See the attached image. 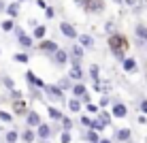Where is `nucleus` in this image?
Instances as JSON below:
<instances>
[{
  "label": "nucleus",
  "instance_id": "f257e3e1",
  "mask_svg": "<svg viewBox=\"0 0 147 143\" xmlns=\"http://www.w3.org/2000/svg\"><path fill=\"white\" fill-rule=\"evenodd\" d=\"M107 45H109L111 54H113V58H115V60H119V62L126 58V52L130 49V41H128V37H126V34H121V32H113V34H109Z\"/></svg>",
  "mask_w": 147,
  "mask_h": 143
},
{
  "label": "nucleus",
  "instance_id": "f03ea898",
  "mask_svg": "<svg viewBox=\"0 0 147 143\" xmlns=\"http://www.w3.org/2000/svg\"><path fill=\"white\" fill-rule=\"evenodd\" d=\"M43 96H47V98L51 100V105H55V103H64V100H66V92H62L55 83H45Z\"/></svg>",
  "mask_w": 147,
  "mask_h": 143
},
{
  "label": "nucleus",
  "instance_id": "7ed1b4c3",
  "mask_svg": "<svg viewBox=\"0 0 147 143\" xmlns=\"http://www.w3.org/2000/svg\"><path fill=\"white\" fill-rule=\"evenodd\" d=\"M70 96H75V98H79L81 103H92L90 100V90H88V85L83 83V81H79V83H73L70 85Z\"/></svg>",
  "mask_w": 147,
  "mask_h": 143
},
{
  "label": "nucleus",
  "instance_id": "20e7f679",
  "mask_svg": "<svg viewBox=\"0 0 147 143\" xmlns=\"http://www.w3.org/2000/svg\"><path fill=\"white\" fill-rule=\"evenodd\" d=\"M111 117L113 120H124V117H128V107L126 103H121V100H115L113 105H111Z\"/></svg>",
  "mask_w": 147,
  "mask_h": 143
},
{
  "label": "nucleus",
  "instance_id": "39448f33",
  "mask_svg": "<svg viewBox=\"0 0 147 143\" xmlns=\"http://www.w3.org/2000/svg\"><path fill=\"white\" fill-rule=\"evenodd\" d=\"M51 62L55 68H64V66H68V52L62 47H58V52L51 56Z\"/></svg>",
  "mask_w": 147,
  "mask_h": 143
},
{
  "label": "nucleus",
  "instance_id": "423d86ee",
  "mask_svg": "<svg viewBox=\"0 0 147 143\" xmlns=\"http://www.w3.org/2000/svg\"><path fill=\"white\" fill-rule=\"evenodd\" d=\"M36 49H38L40 54H45V56H49V58H51V56L58 52V43H55V41H49V39H43V41L36 45Z\"/></svg>",
  "mask_w": 147,
  "mask_h": 143
},
{
  "label": "nucleus",
  "instance_id": "0eeeda50",
  "mask_svg": "<svg viewBox=\"0 0 147 143\" xmlns=\"http://www.w3.org/2000/svg\"><path fill=\"white\" fill-rule=\"evenodd\" d=\"M83 9L92 15H100L105 11V0H85L83 2Z\"/></svg>",
  "mask_w": 147,
  "mask_h": 143
},
{
  "label": "nucleus",
  "instance_id": "6e6552de",
  "mask_svg": "<svg viewBox=\"0 0 147 143\" xmlns=\"http://www.w3.org/2000/svg\"><path fill=\"white\" fill-rule=\"evenodd\" d=\"M34 135H36V139L40 141H47V139H51V124H47V122H40V124L34 128Z\"/></svg>",
  "mask_w": 147,
  "mask_h": 143
},
{
  "label": "nucleus",
  "instance_id": "1a4fd4ad",
  "mask_svg": "<svg viewBox=\"0 0 147 143\" xmlns=\"http://www.w3.org/2000/svg\"><path fill=\"white\" fill-rule=\"evenodd\" d=\"M28 109H30V107H28V103H26V100H13V103H11V113H13V117H24V115H26L28 113Z\"/></svg>",
  "mask_w": 147,
  "mask_h": 143
},
{
  "label": "nucleus",
  "instance_id": "9d476101",
  "mask_svg": "<svg viewBox=\"0 0 147 143\" xmlns=\"http://www.w3.org/2000/svg\"><path fill=\"white\" fill-rule=\"evenodd\" d=\"M24 117H26V128H36L40 122H43V117H40V113L36 109H28V113Z\"/></svg>",
  "mask_w": 147,
  "mask_h": 143
},
{
  "label": "nucleus",
  "instance_id": "9b49d317",
  "mask_svg": "<svg viewBox=\"0 0 147 143\" xmlns=\"http://www.w3.org/2000/svg\"><path fill=\"white\" fill-rule=\"evenodd\" d=\"M121 70L128 75H134L139 73V62H136V58H130V56H126L124 60H121Z\"/></svg>",
  "mask_w": 147,
  "mask_h": 143
},
{
  "label": "nucleus",
  "instance_id": "f8f14e48",
  "mask_svg": "<svg viewBox=\"0 0 147 143\" xmlns=\"http://www.w3.org/2000/svg\"><path fill=\"white\" fill-rule=\"evenodd\" d=\"M60 32L64 34L68 41H77V28L73 26V24H68V22H60Z\"/></svg>",
  "mask_w": 147,
  "mask_h": 143
},
{
  "label": "nucleus",
  "instance_id": "ddd939ff",
  "mask_svg": "<svg viewBox=\"0 0 147 143\" xmlns=\"http://www.w3.org/2000/svg\"><path fill=\"white\" fill-rule=\"evenodd\" d=\"M26 81H28L30 88H36V90H43L45 88V81L40 79L34 70H26Z\"/></svg>",
  "mask_w": 147,
  "mask_h": 143
},
{
  "label": "nucleus",
  "instance_id": "4468645a",
  "mask_svg": "<svg viewBox=\"0 0 147 143\" xmlns=\"http://www.w3.org/2000/svg\"><path fill=\"white\" fill-rule=\"evenodd\" d=\"M66 77L73 81V83H79V81H83L85 73H83V68H81V66H70V70H68Z\"/></svg>",
  "mask_w": 147,
  "mask_h": 143
},
{
  "label": "nucleus",
  "instance_id": "2eb2a0df",
  "mask_svg": "<svg viewBox=\"0 0 147 143\" xmlns=\"http://www.w3.org/2000/svg\"><path fill=\"white\" fill-rule=\"evenodd\" d=\"M115 141H117V143L132 141V130H130V128H117V130H115Z\"/></svg>",
  "mask_w": 147,
  "mask_h": 143
},
{
  "label": "nucleus",
  "instance_id": "dca6fc26",
  "mask_svg": "<svg viewBox=\"0 0 147 143\" xmlns=\"http://www.w3.org/2000/svg\"><path fill=\"white\" fill-rule=\"evenodd\" d=\"M17 43H19V47H22V49H32L34 47V39L30 37V34H26V32L17 34Z\"/></svg>",
  "mask_w": 147,
  "mask_h": 143
},
{
  "label": "nucleus",
  "instance_id": "f3484780",
  "mask_svg": "<svg viewBox=\"0 0 147 143\" xmlns=\"http://www.w3.org/2000/svg\"><path fill=\"white\" fill-rule=\"evenodd\" d=\"M77 43L83 49H92L94 47V37L92 34H77Z\"/></svg>",
  "mask_w": 147,
  "mask_h": 143
},
{
  "label": "nucleus",
  "instance_id": "a211bd4d",
  "mask_svg": "<svg viewBox=\"0 0 147 143\" xmlns=\"http://www.w3.org/2000/svg\"><path fill=\"white\" fill-rule=\"evenodd\" d=\"M66 107L70 109V113H81V111H83V103H81L79 98H75V96H70L66 100Z\"/></svg>",
  "mask_w": 147,
  "mask_h": 143
},
{
  "label": "nucleus",
  "instance_id": "6ab92c4d",
  "mask_svg": "<svg viewBox=\"0 0 147 143\" xmlns=\"http://www.w3.org/2000/svg\"><path fill=\"white\" fill-rule=\"evenodd\" d=\"M96 117H98V120L102 122V126H105V128H109V126H113V117H111L109 109H100L98 113H96Z\"/></svg>",
  "mask_w": 147,
  "mask_h": 143
},
{
  "label": "nucleus",
  "instance_id": "aec40b11",
  "mask_svg": "<svg viewBox=\"0 0 147 143\" xmlns=\"http://www.w3.org/2000/svg\"><path fill=\"white\" fill-rule=\"evenodd\" d=\"M88 77L92 79V83H100V66L98 64H90L88 66Z\"/></svg>",
  "mask_w": 147,
  "mask_h": 143
},
{
  "label": "nucleus",
  "instance_id": "412c9836",
  "mask_svg": "<svg viewBox=\"0 0 147 143\" xmlns=\"http://www.w3.org/2000/svg\"><path fill=\"white\" fill-rule=\"evenodd\" d=\"M45 37H47V26L36 24V26L32 28V39H34V41H43Z\"/></svg>",
  "mask_w": 147,
  "mask_h": 143
},
{
  "label": "nucleus",
  "instance_id": "4be33fe9",
  "mask_svg": "<svg viewBox=\"0 0 147 143\" xmlns=\"http://www.w3.org/2000/svg\"><path fill=\"white\" fill-rule=\"evenodd\" d=\"M19 141H24V143H34V141H36L34 128H24L22 132H19Z\"/></svg>",
  "mask_w": 147,
  "mask_h": 143
},
{
  "label": "nucleus",
  "instance_id": "5701e85b",
  "mask_svg": "<svg viewBox=\"0 0 147 143\" xmlns=\"http://www.w3.org/2000/svg\"><path fill=\"white\" fill-rule=\"evenodd\" d=\"M134 34H136V39H139V45L147 43V26H145V24H136Z\"/></svg>",
  "mask_w": 147,
  "mask_h": 143
},
{
  "label": "nucleus",
  "instance_id": "b1692460",
  "mask_svg": "<svg viewBox=\"0 0 147 143\" xmlns=\"http://www.w3.org/2000/svg\"><path fill=\"white\" fill-rule=\"evenodd\" d=\"M4 11H7L9 19H17V17H19V2H11V4H7V7H4Z\"/></svg>",
  "mask_w": 147,
  "mask_h": 143
},
{
  "label": "nucleus",
  "instance_id": "393cba45",
  "mask_svg": "<svg viewBox=\"0 0 147 143\" xmlns=\"http://www.w3.org/2000/svg\"><path fill=\"white\" fill-rule=\"evenodd\" d=\"M47 115L51 117L53 122H60V120H62V115H64V113H62V111L58 109V105H47Z\"/></svg>",
  "mask_w": 147,
  "mask_h": 143
},
{
  "label": "nucleus",
  "instance_id": "a878e982",
  "mask_svg": "<svg viewBox=\"0 0 147 143\" xmlns=\"http://www.w3.org/2000/svg\"><path fill=\"white\" fill-rule=\"evenodd\" d=\"M4 143H19V130L15 128L4 130Z\"/></svg>",
  "mask_w": 147,
  "mask_h": 143
},
{
  "label": "nucleus",
  "instance_id": "bb28decb",
  "mask_svg": "<svg viewBox=\"0 0 147 143\" xmlns=\"http://www.w3.org/2000/svg\"><path fill=\"white\" fill-rule=\"evenodd\" d=\"M60 124H62V126H60L62 130L70 132V130H73V126H75V122H73V117H70V115L64 113V115H62V120H60Z\"/></svg>",
  "mask_w": 147,
  "mask_h": 143
},
{
  "label": "nucleus",
  "instance_id": "cd10ccee",
  "mask_svg": "<svg viewBox=\"0 0 147 143\" xmlns=\"http://www.w3.org/2000/svg\"><path fill=\"white\" fill-rule=\"evenodd\" d=\"M55 85H58V88L62 90V92H70V85H73V81H70L66 75H64V77H60V79H58V83H55Z\"/></svg>",
  "mask_w": 147,
  "mask_h": 143
},
{
  "label": "nucleus",
  "instance_id": "c85d7f7f",
  "mask_svg": "<svg viewBox=\"0 0 147 143\" xmlns=\"http://www.w3.org/2000/svg\"><path fill=\"white\" fill-rule=\"evenodd\" d=\"M13 60L17 64H28L30 62V56H28V52H17V54H13Z\"/></svg>",
  "mask_w": 147,
  "mask_h": 143
},
{
  "label": "nucleus",
  "instance_id": "c756f323",
  "mask_svg": "<svg viewBox=\"0 0 147 143\" xmlns=\"http://www.w3.org/2000/svg\"><path fill=\"white\" fill-rule=\"evenodd\" d=\"M83 139H85V143H96V141L100 139V132H96V130H85Z\"/></svg>",
  "mask_w": 147,
  "mask_h": 143
},
{
  "label": "nucleus",
  "instance_id": "7c9ffc66",
  "mask_svg": "<svg viewBox=\"0 0 147 143\" xmlns=\"http://www.w3.org/2000/svg\"><path fill=\"white\" fill-rule=\"evenodd\" d=\"M13 113L11 111H7V109H0V122H2V124H13Z\"/></svg>",
  "mask_w": 147,
  "mask_h": 143
},
{
  "label": "nucleus",
  "instance_id": "2f4dec72",
  "mask_svg": "<svg viewBox=\"0 0 147 143\" xmlns=\"http://www.w3.org/2000/svg\"><path fill=\"white\" fill-rule=\"evenodd\" d=\"M0 28H2V32H13V28H15V19H2Z\"/></svg>",
  "mask_w": 147,
  "mask_h": 143
},
{
  "label": "nucleus",
  "instance_id": "473e14b6",
  "mask_svg": "<svg viewBox=\"0 0 147 143\" xmlns=\"http://www.w3.org/2000/svg\"><path fill=\"white\" fill-rule=\"evenodd\" d=\"M88 130H96V132H102L105 130V126H102V122L98 120V117H92V124H90V128Z\"/></svg>",
  "mask_w": 147,
  "mask_h": 143
},
{
  "label": "nucleus",
  "instance_id": "72a5a7b5",
  "mask_svg": "<svg viewBox=\"0 0 147 143\" xmlns=\"http://www.w3.org/2000/svg\"><path fill=\"white\" fill-rule=\"evenodd\" d=\"M9 98H11V103H13V100H22L24 98V92L17 90V88H13V90H9Z\"/></svg>",
  "mask_w": 147,
  "mask_h": 143
},
{
  "label": "nucleus",
  "instance_id": "f704fd0d",
  "mask_svg": "<svg viewBox=\"0 0 147 143\" xmlns=\"http://www.w3.org/2000/svg\"><path fill=\"white\" fill-rule=\"evenodd\" d=\"M0 81H2V85L7 90H13L15 88V81H13V77H9V75H2V79H0Z\"/></svg>",
  "mask_w": 147,
  "mask_h": 143
},
{
  "label": "nucleus",
  "instance_id": "c9c22d12",
  "mask_svg": "<svg viewBox=\"0 0 147 143\" xmlns=\"http://www.w3.org/2000/svg\"><path fill=\"white\" fill-rule=\"evenodd\" d=\"M30 98H32V100H45V96H43V90H36V88H32V92H30Z\"/></svg>",
  "mask_w": 147,
  "mask_h": 143
},
{
  "label": "nucleus",
  "instance_id": "e433bc0d",
  "mask_svg": "<svg viewBox=\"0 0 147 143\" xmlns=\"http://www.w3.org/2000/svg\"><path fill=\"white\" fill-rule=\"evenodd\" d=\"M109 105H111V98H109V94H102V96H100V100H98V107H100V109H107Z\"/></svg>",
  "mask_w": 147,
  "mask_h": 143
},
{
  "label": "nucleus",
  "instance_id": "4c0bfd02",
  "mask_svg": "<svg viewBox=\"0 0 147 143\" xmlns=\"http://www.w3.org/2000/svg\"><path fill=\"white\" fill-rule=\"evenodd\" d=\"M85 111H88V113H92V115H96L100 111V107L96 105V103H85Z\"/></svg>",
  "mask_w": 147,
  "mask_h": 143
},
{
  "label": "nucleus",
  "instance_id": "58836bf2",
  "mask_svg": "<svg viewBox=\"0 0 147 143\" xmlns=\"http://www.w3.org/2000/svg\"><path fill=\"white\" fill-rule=\"evenodd\" d=\"M60 143H73V135L66 132V130H62L60 132Z\"/></svg>",
  "mask_w": 147,
  "mask_h": 143
},
{
  "label": "nucleus",
  "instance_id": "ea45409f",
  "mask_svg": "<svg viewBox=\"0 0 147 143\" xmlns=\"http://www.w3.org/2000/svg\"><path fill=\"white\" fill-rule=\"evenodd\" d=\"M79 122H81V126H85V130H88L90 124H92V117H90L88 113H81V120H79Z\"/></svg>",
  "mask_w": 147,
  "mask_h": 143
},
{
  "label": "nucleus",
  "instance_id": "a19ab883",
  "mask_svg": "<svg viewBox=\"0 0 147 143\" xmlns=\"http://www.w3.org/2000/svg\"><path fill=\"white\" fill-rule=\"evenodd\" d=\"M139 113H143V115H147V98H143V100H139Z\"/></svg>",
  "mask_w": 147,
  "mask_h": 143
},
{
  "label": "nucleus",
  "instance_id": "79ce46f5",
  "mask_svg": "<svg viewBox=\"0 0 147 143\" xmlns=\"http://www.w3.org/2000/svg\"><path fill=\"white\" fill-rule=\"evenodd\" d=\"M105 32H107V34H113V32H115V24H113V22H107V24H105Z\"/></svg>",
  "mask_w": 147,
  "mask_h": 143
},
{
  "label": "nucleus",
  "instance_id": "37998d69",
  "mask_svg": "<svg viewBox=\"0 0 147 143\" xmlns=\"http://www.w3.org/2000/svg\"><path fill=\"white\" fill-rule=\"evenodd\" d=\"M45 17H47V19H53V17H55L53 7H47V9H45Z\"/></svg>",
  "mask_w": 147,
  "mask_h": 143
},
{
  "label": "nucleus",
  "instance_id": "c03bdc74",
  "mask_svg": "<svg viewBox=\"0 0 147 143\" xmlns=\"http://www.w3.org/2000/svg\"><path fill=\"white\" fill-rule=\"evenodd\" d=\"M136 120H139V124H141V126H147V115L139 113V117H136Z\"/></svg>",
  "mask_w": 147,
  "mask_h": 143
},
{
  "label": "nucleus",
  "instance_id": "a18cd8bd",
  "mask_svg": "<svg viewBox=\"0 0 147 143\" xmlns=\"http://www.w3.org/2000/svg\"><path fill=\"white\" fill-rule=\"evenodd\" d=\"M34 4H36L38 9H43V11L47 9V2H45V0H34Z\"/></svg>",
  "mask_w": 147,
  "mask_h": 143
},
{
  "label": "nucleus",
  "instance_id": "49530a36",
  "mask_svg": "<svg viewBox=\"0 0 147 143\" xmlns=\"http://www.w3.org/2000/svg\"><path fill=\"white\" fill-rule=\"evenodd\" d=\"M136 2H139V0H124L121 4H126V7H136Z\"/></svg>",
  "mask_w": 147,
  "mask_h": 143
},
{
  "label": "nucleus",
  "instance_id": "de8ad7c7",
  "mask_svg": "<svg viewBox=\"0 0 147 143\" xmlns=\"http://www.w3.org/2000/svg\"><path fill=\"white\" fill-rule=\"evenodd\" d=\"M96 143H115V141H113V139H107V137H100Z\"/></svg>",
  "mask_w": 147,
  "mask_h": 143
},
{
  "label": "nucleus",
  "instance_id": "09e8293b",
  "mask_svg": "<svg viewBox=\"0 0 147 143\" xmlns=\"http://www.w3.org/2000/svg\"><path fill=\"white\" fill-rule=\"evenodd\" d=\"M4 7H7V4H4L2 0H0V11H4Z\"/></svg>",
  "mask_w": 147,
  "mask_h": 143
},
{
  "label": "nucleus",
  "instance_id": "8fccbe9b",
  "mask_svg": "<svg viewBox=\"0 0 147 143\" xmlns=\"http://www.w3.org/2000/svg\"><path fill=\"white\" fill-rule=\"evenodd\" d=\"M75 2H77V4H81V7H83V2H85V0H75Z\"/></svg>",
  "mask_w": 147,
  "mask_h": 143
},
{
  "label": "nucleus",
  "instance_id": "3c124183",
  "mask_svg": "<svg viewBox=\"0 0 147 143\" xmlns=\"http://www.w3.org/2000/svg\"><path fill=\"white\" fill-rule=\"evenodd\" d=\"M17 2H34V0H17Z\"/></svg>",
  "mask_w": 147,
  "mask_h": 143
},
{
  "label": "nucleus",
  "instance_id": "603ef678",
  "mask_svg": "<svg viewBox=\"0 0 147 143\" xmlns=\"http://www.w3.org/2000/svg\"><path fill=\"white\" fill-rule=\"evenodd\" d=\"M113 2H115V4H121V2H124V0H113Z\"/></svg>",
  "mask_w": 147,
  "mask_h": 143
},
{
  "label": "nucleus",
  "instance_id": "864d4df0",
  "mask_svg": "<svg viewBox=\"0 0 147 143\" xmlns=\"http://www.w3.org/2000/svg\"><path fill=\"white\" fill-rule=\"evenodd\" d=\"M40 143H51V141H49V139H47V141H40Z\"/></svg>",
  "mask_w": 147,
  "mask_h": 143
},
{
  "label": "nucleus",
  "instance_id": "5fc2aeb1",
  "mask_svg": "<svg viewBox=\"0 0 147 143\" xmlns=\"http://www.w3.org/2000/svg\"><path fill=\"white\" fill-rule=\"evenodd\" d=\"M0 130H2V128H0Z\"/></svg>",
  "mask_w": 147,
  "mask_h": 143
},
{
  "label": "nucleus",
  "instance_id": "6e6d98bb",
  "mask_svg": "<svg viewBox=\"0 0 147 143\" xmlns=\"http://www.w3.org/2000/svg\"><path fill=\"white\" fill-rule=\"evenodd\" d=\"M145 143H147V141H145Z\"/></svg>",
  "mask_w": 147,
  "mask_h": 143
}]
</instances>
